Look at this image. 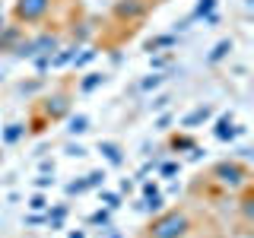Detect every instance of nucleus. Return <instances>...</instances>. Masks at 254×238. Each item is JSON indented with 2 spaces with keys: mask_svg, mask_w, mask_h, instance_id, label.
<instances>
[{
  "mask_svg": "<svg viewBox=\"0 0 254 238\" xmlns=\"http://www.w3.org/2000/svg\"><path fill=\"white\" fill-rule=\"evenodd\" d=\"M178 169H181V162H162L159 165V178H172Z\"/></svg>",
  "mask_w": 254,
  "mask_h": 238,
  "instance_id": "5701e85b",
  "label": "nucleus"
},
{
  "mask_svg": "<svg viewBox=\"0 0 254 238\" xmlns=\"http://www.w3.org/2000/svg\"><path fill=\"white\" fill-rule=\"evenodd\" d=\"M149 0H115L111 3V16H115L118 22H127V26H133V22H143L149 16Z\"/></svg>",
  "mask_w": 254,
  "mask_h": 238,
  "instance_id": "20e7f679",
  "label": "nucleus"
},
{
  "mask_svg": "<svg viewBox=\"0 0 254 238\" xmlns=\"http://www.w3.org/2000/svg\"><path fill=\"white\" fill-rule=\"evenodd\" d=\"M54 184V178H48V175H42V178H35V187L38 190H45V187H51Z\"/></svg>",
  "mask_w": 254,
  "mask_h": 238,
  "instance_id": "bb28decb",
  "label": "nucleus"
},
{
  "mask_svg": "<svg viewBox=\"0 0 254 238\" xmlns=\"http://www.w3.org/2000/svg\"><path fill=\"white\" fill-rule=\"evenodd\" d=\"M169 60H172V54H162V58H149V63H153V67H165Z\"/></svg>",
  "mask_w": 254,
  "mask_h": 238,
  "instance_id": "c85d7f7f",
  "label": "nucleus"
},
{
  "mask_svg": "<svg viewBox=\"0 0 254 238\" xmlns=\"http://www.w3.org/2000/svg\"><path fill=\"white\" fill-rule=\"evenodd\" d=\"M156 130H169V118H159V121H156Z\"/></svg>",
  "mask_w": 254,
  "mask_h": 238,
  "instance_id": "c756f323",
  "label": "nucleus"
},
{
  "mask_svg": "<svg viewBox=\"0 0 254 238\" xmlns=\"http://www.w3.org/2000/svg\"><path fill=\"white\" fill-rule=\"evenodd\" d=\"M64 45V38H61V32H51V29H45V32H38V35H32L29 38V51H32V58L35 54H45V58H51L54 51Z\"/></svg>",
  "mask_w": 254,
  "mask_h": 238,
  "instance_id": "423d86ee",
  "label": "nucleus"
},
{
  "mask_svg": "<svg viewBox=\"0 0 254 238\" xmlns=\"http://www.w3.org/2000/svg\"><path fill=\"white\" fill-rule=\"evenodd\" d=\"M86 184H89V190H92V187H99V184H105V169L89 172V175H86Z\"/></svg>",
  "mask_w": 254,
  "mask_h": 238,
  "instance_id": "412c9836",
  "label": "nucleus"
},
{
  "mask_svg": "<svg viewBox=\"0 0 254 238\" xmlns=\"http://www.w3.org/2000/svg\"><path fill=\"white\" fill-rule=\"evenodd\" d=\"M38 108H42L45 121H64V118H70V108H73V102H70V89H58V92L45 95Z\"/></svg>",
  "mask_w": 254,
  "mask_h": 238,
  "instance_id": "39448f33",
  "label": "nucleus"
},
{
  "mask_svg": "<svg viewBox=\"0 0 254 238\" xmlns=\"http://www.w3.org/2000/svg\"><path fill=\"white\" fill-rule=\"evenodd\" d=\"M99 86H105V73H86L83 79H79V92H95Z\"/></svg>",
  "mask_w": 254,
  "mask_h": 238,
  "instance_id": "4468645a",
  "label": "nucleus"
},
{
  "mask_svg": "<svg viewBox=\"0 0 254 238\" xmlns=\"http://www.w3.org/2000/svg\"><path fill=\"white\" fill-rule=\"evenodd\" d=\"M175 42H178V38L172 35H156V38H149L146 45H143V51H149V54H156V51H165V48H175Z\"/></svg>",
  "mask_w": 254,
  "mask_h": 238,
  "instance_id": "f8f14e48",
  "label": "nucleus"
},
{
  "mask_svg": "<svg viewBox=\"0 0 254 238\" xmlns=\"http://www.w3.org/2000/svg\"><path fill=\"white\" fill-rule=\"evenodd\" d=\"M210 178H213V184H219L222 190H229V194H235V190H245V187L251 184L248 165L238 162V159H219V162H213Z\"/></svg>",
  "mask_w": 254,
  "mask_h": 238,
  "instance_id": "f03ea898",
  "label": "nucleus"
},
{
  "mask_svg": "<svg viewBox=\"0 0 254 238\" xmlns=\"http://www.w3.org/2000/svg\"><path fill=\"white\" fill-rule=\"evenodd\" d=\"M29 210H35V213L48 210V200H45V194H32V197H29Z\"/></svg>",
  "mask_w": 254,
  "mask_h": 238,
  "instance_id": "4be33fe9",
  "label": "nucleus"
},
{
  "mask_svg": "<svg viewBox=\"0 0 254 238\" xmlns=\"http://www.w3.org/2000/svg\"><path fill=\"white\" fill-rule=\"evenodd\" d=\"M89 222H92V226H108V222H111V210H108V206H105V210H95L89 216Z\"/></svg>",
  "mask_w": 254,
  "mask_h": 238,
  "instance_id": "aec40b11",
  "label": "nucleus"
},
{
  "mask_svg": "<svg viewBox=\"0 0 254 238\" xmlns=\"http://www.w3.org/2000/svg\"><path fill=\"white\" fill-rule=\"evenodd\" d=\"M153 194H159V184L156 181H143V197H153Z\"/></svg>",
  "mask_w": 254,
  "mask_h": 238,
  "instance_id": "a878e982",
  "label": "nucleus"
},
{
  "mask_svg": "<svg viewBox=\"0 0 254 238\" xmlns=\"http://www.w3.org/2000/svg\"><path fill=\"white\" fill-rule=\"evenodd\" d=\"M162 83H165V73H153V76H146V79L140 83V89H143V92H153V89H159Z\"/></svg>",
  "mask_w": 254,
  "mask_h": 238,
  "instance_id": "6ab92c4d",
  "label": "nucleus"
},
{
  "mask_svg": "<svg viewBox=\"0 0 254 238\" xmlns=\"http://www.w3.org/2000/svg\"><path fill=\"white\" fill-rule=\"evenodd\" d=\"M54 10V0H16L13 3V22L16 26H38Z\"/></svg>",
  "mask_w": 254,
  "mask_h": 238,
  "instance_id": "7ed1b4c3",
  "label": "nucleus"
},
{
  "mask_svg": "<svg viewBox=\"0 0 254 238\" xmlns=\"http://www.w3.org/2000/svg\"><path fill=\"white\" fill-rule=\"evenodd\" d=\"M121 190H124V194H130V190H133V181L124 178V181H121Z\"/></svg>",
  "mask_w": 254,
  "mask_h": 238,
  "instance_id": "7c9ffc66",
  "label": "nucleus"
},
{
  "mask_svg": "<svg viewBox=\"0 0 254 238\" xmlns=\"http://www.w3.org/2000/svg\"><path fill=\"white\" fill-rule=\"evenodd\" d=\"M194 146H197V140L190 137V133H175L169 140V149H175V153H190Z\"/></svg>",
  "mask_w": 254,
  "mask_h": 238,
  "instance_id": "ddd939ff",
  "label": "nucleus"
},
{
  "mask_svg": "<svg viewBox=\"0 0 254 238\" xmlns=\"http://www.w3.org/2000/svg\"><path fill=\"white\" fill-rule=\"evenodd\" d=\"M67 124H70V127H67V133H73V137H76V133H86V130H89V118H86V115L70 118Z\"/></svg>",
  "mask_w": 254,
  "mask_h": 238,
  "instance_id": "f3484780",
  "label": "nucleus"
},
{
  "mask_svg": "<svg viewBox=\"0 0 254 238\" xmlns=\"http://www.w3.org/2000/svg\"><path fill=\"white\" fill-rule=\"evenodd\" d=\"M95 54H99L95 48H83V54H73V70H83L86 63H92Z\"/></svg>",
  "mask_w": 254,
  "mask_h": 238,
  "instance_id": "a211bd4d",
  "label": "nucleus"
},
{
  "mask_svg": "<svg viewBox=\"0 0 254 238\" xmlns=\"http://www.w3.org/2000/svg\"><path fill=\"white\" fill-rule=\"evenodd\" d=\"M67 238H86V232H79V229H76V232H70Z\"/></svg>",
  "mask_w": 254,
  "mask_h": 238,
  "instance_id": "2f4dec72",
  "label": "nucleus"
},
{
  "mask_svg": "<svg viewBox=\"0 0 254 238\" xmlns=\"http://www.w3.org/2000/svg\"><path fill=\"white\" fill-rule=\"evenodd\" d=\"M111 238H124V235H121V232H111Z\"/></svg>",
  "mask_w": 254,
  "mask_h": 238,
  "instance_id": "473e14b6",
  "label": "nucleus"
},
{
  "mask_svg": "<svg viewBox=\"0 0 254 238\" xmlns=\"http://www.w3.org/2000/svg\"><path fill=\"white\" fill-rule=\"evenodd\" d=\"M3 26H6V22H3V13H0V29H3Z\"/></svg>",
  "mask_w": 254,
  "mask_h": 238,
  "instance_id": "72a5a7b5",
  "label": "nucleus"
},
{
  "mask_svg": "<svg viewBox=\"0 0 254 238\" xmlns=\"http://www.w3.org/2000/svg\"><path fill=\"white\" fill-rule=\"evenodd\" d=\"M169 102H172V99H169V95H159V99L153 102V111H162L165 105H169Z\"/></svg>",
  "mask_w": 254,
  "mask_h": 238,
  "instance_id": "cd10ccee",
  "label": "nucleus"
},
{
  "mask_svg": "<svg viewBox=\"0 0 254 238\" xmlns=\"http://www.w3.org/2000/svg\"><path fill=\"white\" fill-rule=\"evenodd\" d=\"M245 127H235V118H232V111H226V115L216 121V127H213V133H216V140H222V143H232L238 133H242Z\"/></svg>",
  "mask_w": 254,
  "mask_h": 238,
  "instance_id": "6e6552de",
  "label": "nucleus"
},
{
  "mask_svg": "<svg viewBox=\"0 0 254 238\" xmlns=\"http://www.w3.org/2000/svg\"><path fill=\"white\" fill-rule=\"evenodd\" d=\"M22 133H26V124H6V127H3V133H0V140L10 146V143H16V140L22 137Z\"/></svg>",
  "mask_w": 254,
  "mask_h": 238,
  "instance_id": "dca6fc26",
  "label": "nucleus"
},
{
  "mask_svg": "<svg viewBox=\"0 0 254 238\" xmlns=\"http://www.w3.org/2000/svg\"><path fill=\"white\" fill-rule=\"evenodd\" d=\"M26 38V26H3L0 29V54H13L16 51V45Z\"/></svg>",
  "mask_w": 254,
  "mask_h": 238,
  "instance_id": "0eeeda50",
  "label": "nucleus"
},
{
  "mask_svg": "<svg viewBox=\"0 0 254 238\" xmlns=\"http://www.w3.org/2000/svg\"><path fill=\"white\" fill-rule=\"evenodd\" d=\"M213 118V108L210 105H200V108H194L190 115L181 118V127H197V124H203V121H210Z\"/></svg>",
  "mask_w": 254,
  "mask_h": 238,
  "instance_id": "9d476101",
  "label": "nucleus"
},
{
  "mask_svg": "<svg viewBox=\"0 0 254 238\" xmlns=\"http://www.w3.org/2000/svg\"><path fill=\"white\" fill-rule=\"evenodd\" d=\"M86 190H89L86 178H83V181H70V184H67V194H70V197H73V194H86Z\"/></svg>",
  "mask_w": 254,
  "mask_h": 238,
  "instance_id": "393cba45",
  "label": "nucleus"
},
{
  "mask_svg": "<svg viewBox=\"0 0 254 238\" xmlns=\"http://www.w3.org/2000/svg\"><path fill=\"white\" fill-rule=\"evenodd\" d=\"M194 232V216L188 206H172V210H159V216L146 226L143 238H190Z\"/></svg>",
  "mask_w": 254,
  "mask_h": 238,
  "instance_id": "f257e3e1",
  "label": "nucleus"
},
{
  "mask_svg": "<svg viewBox=\"0 0 254 238\" xmlns=\"http://www.w3.org/2000/svg\"><path fill=\"white\" fill-rule=\"evenodd\" d=\"M102 200H105V206H108V210H118V206H121V197H118V194H111V190H102Z\"/></svg>",
  "mask_w": 254,
  "mask_h": 238,
  "instance_id": "b1692460",
  "label": "nucleus"
},
{
  "mask_svg": "<svg viewBox=\"0 0 254 238\" xmlns=\"http://www.w3.org/2000/svg\"><path fill=\"white\" fill-rule=\"evenodd\" d=\"M216 3H219V0H200V3L194 6V13H190L188 19H206L210 13H216Z\"/></svg>",
  "mask_w": 254,
  "mask_h": 238,
  "instance_id": "2eb2a0df",
  "label": "nucleus"
},
{
  "mask_svg": "<svg viewBox=\"0 0 254 238\" xmlns=\"http://www.w3.org/2000/svg\"><path fill=\"white\" fill-rule=\"evenodd\" d=\"M99 153L105 156V159H108V165H115V169H118V165H124V149L118 146V143L102 140V143H99Z\"/></svg>",
  "mask_w": 254,
  "mask_h": 238,
  "instance_id": "1a4fd4ad",
  "label": "nucleus"
},
{
  "mask_svg": "<svg viewBox=\"0 0 254 238\" xmlns=\"http://www.w3.org/2000/svg\"><path fill=\"white\" fill-rule=\"evenodd\" d=\"M232 48H235L232 38H222V42H216V45H213V51L206 54V63H219L222 58H229V51H232Z\"/></svg>",
  "mask_w": 254,
  "mask_h": 238,
  "instance_id": "9b49d317",
  "label": "nucleus"
}]
</instances>
